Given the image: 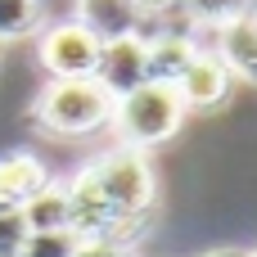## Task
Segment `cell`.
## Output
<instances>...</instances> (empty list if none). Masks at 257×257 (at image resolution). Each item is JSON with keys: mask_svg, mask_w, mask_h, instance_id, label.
<instances>
[{"mask_svg": "<svg viewBox=\"0 0 257 257\" xmlns=\"http://www.w3.org/2000/svg\"><path fill=\"white\" fill-rule=\"evenodd\" d=\"M185 122V104L176 99V90L167 81H145L136 90H126L122 99H113V126L122 136L126 149H154L163 140H172Z\"/></svg>", "mask_w": 257, "mask_h": 257, "instance_id": "cell-3", "label": "cell"}, {"mask_svg": "<svg viewBox=\"0 0 257 257\" xmlns=\"http://www.w3.org/2000/svg\"><path fill=\"white\" fill-rule=\"evenodd\" d=\"M72 253H77V235L72 230H50V235H32L18 257H72Z\"/></svg>", "mask_w": 257, "mask_h": 257, "instance_id": "cell-14", "label": "cell"}, {"mask_svg": "<svg viewBox=\"0 0 257 257\" xmlns=\"http://www.w3.org/2000/svg\"><path fill=\"white\" fill-rule=\"evenodd\" d=\"M77 23L104 45V41H117V36H140L145 14L131 0H77Z\"/></svg>", "mask_w": 257, "mask_h": 257, "instance_id": "cell-7", "label": "cell"}, {"mask_svg": "<svg viewBox=\"0 0 257 257\" xmlns=\"http://www.w3.org/2000/svg\"><path fill=\"white\" fill-rule=\"evenodd\" d=\"M32 122L50 136H95L113 122V95L95 77L50 81L32 104Z\"/></svg>", "mask_w": 257, "mask_h": 257, "instance_id": "cell-2", "label": "cell"}, {"mask_svg": "<svg viewBox=\"0 0 257 257\" xmlns=\"http://www.w3.org/2000/svg\"><path fill=\"white\" fill-rule=\"evenodd\" d=\"M95 81L122 99L126 90L145 86L149 81V45L145 36H117V41H104L99 45V63H95Z\"/></svg>", "mask_w": 257, "mask_h": 257, "instance_id": "cell-5", "label": "cell"}, {"mask_svg": "<svg viewBox=\"0 0 257 257\" xmlns=\"http://www.w3.org/2000/svg\"><path fill=\"white\" fill-rule=\"evenodd\" d=\"M32 230L23 221V208H0V257H18L27 248Z\"/></svg>", "mask_w": 257, "mask_h": 257, "instance_id": "cell-13", "label": "cell"}, {"mask_svg": "<svg viewBox=\"0 0 257 257\" xmlns=\"http://www.w3.org/2000/svg\"><path fill=\"white\" fill-rule=\"evenodd\" d=\"M149 81H176L185 72V63L199 54L194 36H176V32H163V36H149Z\"/></svg>", "mask_w": 257, "mask_h": 257, "instance_id": "cell-10", "label": "cell"}, {"mask_svg": "<svg viewBox=\"0 0 257 257\" xmlns=\"http://www.w3.org/2000/svg\"><path fill=\"white\" fill-rule=\"evenodd\" d=\"M45 23V0H0V45L32 36Z\"/></svg>", "mask_w": 257, "mask_h": 257, "instance_id": "cell-12", "label": "cell"}, {"mask_svg": "<svg viewBox=\"0 0 257 257\" xmlns=\"http://www.w3.org/2000/svg\"><path fill=\"white\" fill-rule=\"evenodd\" d=\"M244 14H248V18H253V27H257V5H253V9H244Z\"/></svg>", "mask_w": 257, "mask_h": 257, "instance_id": "cell-18", "label": "cell"}, {"mask_svg": "<svg viewBox=\"0 0 257 257\" xmlns=\"http://www.w3.org/2000/svg\"><path fill=\"white\" fill-rule=\"evenodd\" d=\"M230 86H235V72H230L212 50H199V54L185 63V72L172 81V90H176V99L185 104V113H190V108H217V104H226V99H230Z\"/></svg>", "mask_w": 257, "mask_h": 257, "instance_id": "cell-6", "label": "cell"}, {"mask_svg": "<svg viewBox=\"0 0 257 257\" xmlns=\"http://www.w3.org/2000/svg\"><path fill=\"white\" fill-rule=\"evenodd\" d=\"M0 54H5V45H0Z\"/></svg>", "mask_w": 257, "mask_h": 257, "instance_id": "cell-21", "label": "cell"}, {"mask_svg": "<svg viewBox=\"0 0 257 257\" xmlns=\"http://www.w3.org/2000/svg\"><path fill=\"white\" fill-rule=\"evenodd\" d=\"M23 221H27V230L32 235H50V230H68V194H63V185H45L41 194H32L27 203H23Z\"/></svg>", "mask_w": 257, "mask_h": 257, "instance_id": "cell-11", "label": "cell"}, {"mask_svg": "<svg viewBox=\"0 0 257 257\" xmlns=\"http://www.w3.org/2000/svg\"><path fill=\"white\" fill-rule=\"evenodd\" d=\"M203 257H248L244 248H212V253H203Z\"/></svg>", "mask_w": 257, "mask_h": 257, "instance_id": "cell-17", "label": "cell"}, {"mask_svg": "<svg viewBox=\"0 0 257 257\" xmlns=\"http://www.w3.org/2000/svg\"><path fill=\"white\" fill-rule=\"evenodd\" d=\"M45 185H50V176H45V163L36 154H27V149L0 154V208H23Z\"/></svg>", "mask_w": 257, "mask_h": 257, "instance_id": "cell-8", "label": "cell"}, {"mask_svg": "<svg viewBox=\"0 0 257 257\" xmlns=\"http://www.w3.org/2000/svg\"><path fill=\"white\" fill-rule=\"evenodd\" d=\"M131 5H136V9H140L145 18H158V14H167V9H176L181 0H131Z\"/></svg>", "mask_w": 257, "mask_h": 257, "instance_id": "cell-16", "label": "cell"}, {"mask_svg": "<svg viewBox=\"0 0 257 257\" xmlns=\"http://www.w3.org/2000/svg\"><path fill=\"white\" fill-rule=\"evenodd\" d=\"M248 257H257V248H253V253H248Z\"/></svg>", "mask_w": 257, "mask_h": 257, "instance_id": "cell-20", "label": "cell"}, {"mask_svg": "<svg viewBox=\"0 0 257 257\" xmlns=\"http://www.w3.org/2000/svg\"><path fill=\"white\" fill-rule=\"evenodd\" d=\"M72 257H136V253L122 239H77V253Z\"/></svg>", "mask_w": 257, "mask_h": 257, "instance_id": "cell-15", "label": "cell"}, {"mask_svg": "<svg viewBox=\"0 0 257 257\" xmlns=\"http://www.w3.org/2000/svg\"><path fill=\"white\" fill-rule=\"evenodd\" d=\"M253 5H257V0H248V9H253Z\"/></svg>", "mask_w": 257, "mask_h": 257, "instance_id": "cell-19", "label": "cell"}, {"mask_svg": "<svg viewBox=\"0 0 257 257\" xmlns=\"http://www.w3.org/2000/svg\"><path fill=\"white\" fill-rule=\"evenodd\" d=\"M41 68L50 72V81H72V77H95L99 63V41L72 18V23H54L41 45H36Z\"/></svg>", "mask_w": 257, "mask_h": 257, "instance_id": "cell-4", "label": "cell"}, {"mask_svg": "<svg viewBox=\"0 0 257 257\" xmlns=\"http://www.w3.org/2000/svg\"><path fill=\"white\" fill-rule=\"evenodd\" d=\"M86 176H90L95 194L104 199L108 217H113V221L122 226V235L131 239V230H136V226L149 217V208H154V172H149L145 154L122 145V149L104 154L99 163H90Z\"/></svg>", "mask_w": 257, "mask_h": 257, "instance_id": "cell-1", "label": "cell"}, {"mask_svg": "<svg viewBox=\"0 0 257 257\" xmlns=\"http://www.w3.org/2000/svg\"><path fill=\"white\" fill-rule=\"evenodd\" d=\"M212 32H217L212 54H217L230 72L257 81V27H253V18H248V14H235V18L212 23Z\"/></svg>", "mask_w": 257, "mask_h": 257, "instance_id": "cell-9", "label": "cell"}]
</instances>
